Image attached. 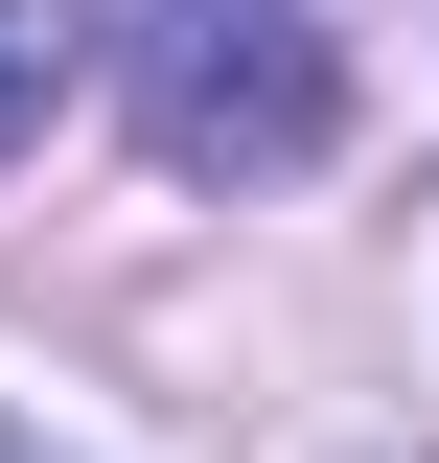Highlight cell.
<instances>
[{
	"label": "cell",
	"instance_id": "1",
	"mask_svg": "<svg viewBox=\"0 0 439 463\" xmlns=\"http://www.w3.org/2000/svg\"><path fill=\"white\" fill-rule=\"evenodd\" d=\"M116 93L185 185H301L347 139V47L324 0H116Z\"/></svg>",
	"mask_w": 439,
	"mask_h": 463
},
{
	"label": "cell",
	"instance_id": "2",
	"mask_svg": "<svg viewBox=\"0 0 439 463\" xmlns=\"http://www.w3.org/2000/svg\"><path fill=\"white\" fill-rule=\"evenodd\" d=\"M47 139V0H0V163Z\"/></svg>",
	"mask_w": 439,
	"mask_h": 463
},
{
	"label": "cell",
	"instance_id": "3",
	"mask_svg": "<svg viewBox=\"0 0 439 463\" xmlns=\"http://www.w3.org/2000/svg\"><path fill=\"white\" fill-rule=\"evenodd\" d=\"M0 463H47V440H23V417H0Z\"/></svg>",
	"mask_w": 439,
	"mask_h": 463
}]
</instances>
